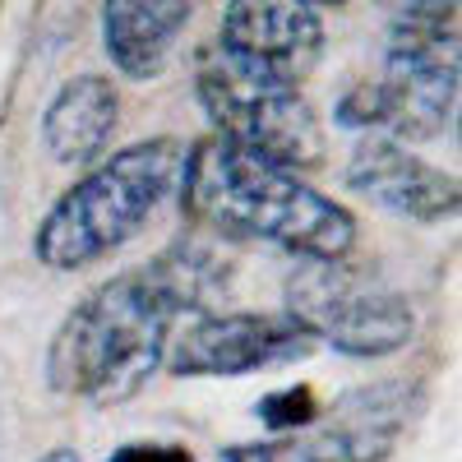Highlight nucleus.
<instances>
[{
    "mask_svg": "<svg viewBox=\"0 0 462 462\" xmlns=\"http://www.w3.org/2000/svg\"><path fill=\"white\" fill-rule=\"evenodd\" d=\"M346 185L411 222H439L457 213V180L416 158L393 134H365L346 162Z\"/></svg>",
    "mask_w": 462,
    "mask_h": 462,
    "instance_id": "obj_10",
    "label": "nucleus"
},
{
    "mask_svg": "<svg viewBox=\"0 0 462 462\" xmlns=\"http://www.w3.org/2000/svg\"><path fill=\"white\" fill-rule=\"evenodd\" d=\"M374 88L383 106V134H444L457 106V32H389V60Z\"/></svg>",
    "mask_w": 462,
    "mask_h": 462,
    "instance_id": "obj_6",
    "label": "nucleus"
},
{
    "mask_svg": "<svg viewBox=\"0 0 462 462\" xmlns=\"http://www.w3.org/2000/svg\"><path fill=\"white\" fill-rule=\"evenodd\" d=\"M111 462H195L180 444H125L116 448Z\"/></svg>",
    "mask_w": 462,
    "mask_h": 462,
    "instance_id": "obj_16",
    "label": "nucleus"
},
{
    "mask_svg": "<svg viewBox=\"0 0 462 462\" xmlns=\"http://www.w3.org/2000/svg\"><path fill=\"white\" fill-rule=\"evenodd\" d=\"M259 420L268 430H296V426H310V420L319 416V402H315V393L305 389H278V393H268L259 407Z\"/></svg>",
    "mask_w": 462,
    "mask_h": 462,
    "instance_id": "obj_14",
    "label": "nucleus"
},
{
    "mask_svg": "<svg viewBox=\"0 0 462 462\" xmlns=\"http://www.w3.org/2000/svg\"><path fill=\"white\" fill-rule=\"evenodd\" d=\"M199 291V263L185 254H162L158 263L102 282L88 300L74 305L51 337V389L93 407L134 398L167 361L171 324L204 300Z\"/></svg>",
    "mask_w": 462,
    "mask_h": 462,
    "instance_id": "obj_1",
    "label": "nucleus"
},
{
    "mask_svg": "<svg viewBox=\"0 0 462 462\" xmlns=\"http://www.w3.org/2000/svg\"><path fill=\"white\" fill-rule=\"evenodd\" d=\"M222 462H324L315 444L305 439H263V444H236L226 448Z\"/></svg>",
    "mask_w": 462,
    "mask_h": 462,
    "instance_id": "obj_15",
    "label": "nucleus"
},
{
    "mask_svg": "<svg viewBox=\"0 0 462 462\" xmlns=\"http://www.w3.org/2000/svg\"><path fill=\"white\" fill-rule=\"evenodd\" d=\"M195 0H102V47L130 79H152L176 51Z\"/></svg>",
    "mask_w": 462,
    "mask_h": 462,
    "instance_id": "obj_11",
    "label": "nucleus"
},
{
    "mask_svg": "<svg viewBox=\"0 0 462 462\" xmlns=\"http://www.w3.org/2000/svg\"><path fill=\"white\" fill-rule=\"evenodd\" d=\"M420 407H426V389L416 379H374L361 389H346L328 407L315 448L324 462H383L420 416Z\"/></svg>",
    "mask_w": 462,
    "mask_h": 462,
    "instance_id": "obj_9",
    "label": "nucleus"
},
{
    "mask_svg": "<svg viewBox=\"0 0 462 462\" xmlns=\"http://www.w3.org/2000/svg\"><path fill=\"white\" fill-rule=\"evenodd\" d=\"M310 5H346V0H310Z\"/></svg>",
    "mask_w": 462,
    "mask_h": 462,
    "instance_id": "obj_18",
    "label": "nucleus"
},
{
    "mask_svg": "<svg viewBox=\"0 0 462 462\" xmlns=\"http://www.w3.org/2000/svg\"><path fill=\"white\" fill-rule=\"evenodd\" d=\"M217 47L259 74L300 84L324 51V23L310 0H226Z\"/></svg>",
    "mask_w": 462,
    "mask_h": 462,
    "instance_id": "obj_8",
    "label": "nucleus"
},
{
    "mask_svg": "<svg viewBox=\"0 0 462 462\" xmlns=\"http://www.w3.org/2000/svg\"><path fill=\"white\" fill-rule=\"evenodd\" d=\"M37 462H84V457L74 453V448H51V453H42Z\"/></svg>",
    "mask_w": 462,
    "mask_h": 462,
    "instance_id": "obj_17",
    "label": "nucleus"
},
{
    "mask_svg": "<svg viewBox=\"0 0 462 462\" xmlns=\"http://www.w3.org/2000/svg\"><path fill=\"white\" fill-rule=\"evenodd\" d=\"M287 315L328 342L342 356H393L411 342L416 315L407 296L361 273L346 259H300L287 278Z\"/></svg>",
    "mask_w": 462,
    "mask_h": 462,
    "instance_id": "obj_5",
    "label": "nucleus"
},
{
    "mask_svg": "<svg viewBox=\"0 0 462 462\" xmlns=\"http://www.w3.org/2000/svg\"><path fill=\"white\" fill-rule=\"evenodd\" d=\"M199 102L222 139L241 143L259 158L305 171L324 162V125L296 93V84H282L273 74H259L226 56L217 42L199 56Z\"/></svg>",
    "mask_w": 462,
    "mask_h": 462,
    "instance_id": "obj_4",
    "label": "nucleus"
},
{
    "mask_svg": "<svg viewBox=\"0 0 462 462\" xmlns=\"http://www.w3.org/2000/svg\"><path fill=\"white\" fill-rule=\"evenodd\" d=\"M189 217L226 236L278 245L291 259H346L356 222L342 204L305 185L291 167H278L222 134L185 148L180 189Z\"/></svg>",
    "mask_w": 462,
    "mask_h": 462,
    "instance_id": "obj_2",
    "label": "nucleus"
},
{
    "mask_svg": "<svg viewBox=\"0 0 462 462\" xmlns=\"http://www.w3.org/2000/svg\"><path fill=\"white\" fill-rule=\"evenodd\" d=\"M116 111H121V97H116L111 79H102V74L69 79L42 116V139L51 148V158L60 167L97 162L111 130H116Z\"/></svg>",
    "mask_w": 462,
    "mask_h": 462,
    "instance_id": "obj_12",
    "label": "nucleus"
},
{
    "mask_svg": "<svg viewBox=\"0 0 462 462\" xmlns=\"http://www.w3.org/2000/svg\"><path fill=\"white\" fill-rule=\"evenodd\" d=\"M180 171L185 148L176 139H148L111 152L106 162H97L79 185H69L51 204V213L32 236L37 259L56 273H69V268H84L121 250L180 189Z\"/></svg>",
    "mask_w": 462,
    "mask_h": 462,
    "instance_id": "obj_3",
    "label": "nucleus"
},
{
    "mask_svg": "<svg viewBox=\"0 0 462 462\" xmlns=\"http://www.w3.org/2000/svg\"><path fill=\"white\" fill-rule=\"evenodd\" d=\"M389 32H457V0H379Z\"/></svg>",
    "mask_w": 462,
    "mask_h": 462,
    "instance_id": "obj_13",
    "label": "nucleus"
},
{
    "mask_svg": "<svg viewBox=\"0 0 462 462\" xmlns=\"http://www.w3.org/2000/svg\"><path fill=\"white\" fill-rule=\"evenodd\" d=\"M315 352V337L291 315H199L167 346L176 374H254Z\"/></svg>",
    "mask_w": 462,
    "mask_h": 462,
    "instance_id": "obj_7",
    "label": "nucleus"
}]
</instances>
